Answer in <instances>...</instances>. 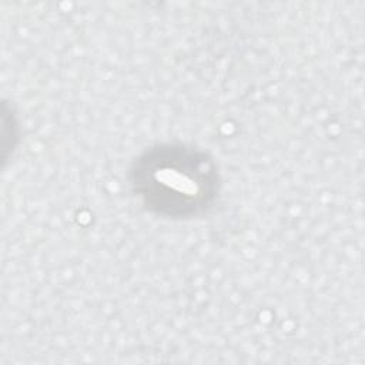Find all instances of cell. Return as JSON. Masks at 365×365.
<instances>
[{
    "label": "cell",
    "mask_w": 365,
    "mask_h": 365,
    "mask_svg": "<svg viewBox=\"0 0 365 365\" xmlns=\"http://www.w3.org/2000/svg\"><path fill=\"white\" fill-rule=\"evenodd\" d=\"M153 170L138 173L135 182L140 187L141 195L147 204H153L158 210L167 207L173 208L174 212L191 211L190 207L197 208L202 204L204 185L208 187L211 182H204L201 177L192 178V175L204 174L200 165L192 170L191 163L187 160L178 161L180 158H157ZM207 194V192H205Z\"/></svg>",
    "instance_id": "cell-1"
}]
</instances>
